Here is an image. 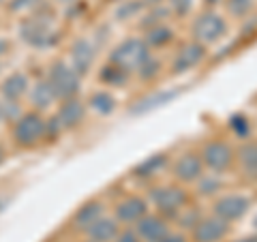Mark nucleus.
<instances>
[{
    "mask_svg": "<svg viewBox=\"0 0 257 242\" xmlns=\"http://www.w3.org/2000/svg\"><path fill=\"white\" fill-rule=\"evenodd\" d=\"M101 216H103V204L96 199H90V201H84V204L77 208L71 223H73L75 229L86 231L96 219H101Z\"/></svg>",
    "mask_w": 257,
    "mask_h": 242,
    "instance_id": "18",
    "label": "nucleus"
},
{
    "mask_svg": "<svg viewBox=\"0 0 257 242\" xmlns=\"http://www.w3.org/2000/svg\"><path fill=\"white\" fill-rule=\"evenodd\" d=\"M167 165V155L165 152H157V155L148 157L146 161H142V163L133 169V176L135 178H155V176H159L161 172L165 169Z\"/></svg>",
    "mask_w": 257,
    "mask_h": 242,
    "instance_id": "21",
    "label": "nucleus"
},
{
    "mask_svg": "<svg viewBox=\"0 0 257 242\" xmlns=\"http://www.w3.org/2000/svg\"><path fill=\"white\" fill-rule=\"evenodd\" d=\"M152 58L150 47L146 45L144 39H124L120 41L109 54V64L116 67L124 73H133V71H140L144 64Z\"/></svg>",
    "mask_w": 257,
    "mask_h": 242,
    "instance_id": "2",
    "label": "nucleus"
},
{
    "mask_svg": "<svg viewBox=\"0 0 257 242\" xmlns=\"http://www.w3.org/2000/svg\"><path fill=\"white\" fill-rule=\"evenodd\" d=\"M116 216L114 219L122 225H135L140 219L148 214V201L140 195H126L124 199H120L114 208Z\"/></svg>",
    "mask_w": 257,
    "mask_h": 242,
    "instance_id": "13",
    "label": "nucleus"
},
{
    "mask_svg": "<svg viewBox=\"0 0 257 242\" xmlns=\"http://www.w3.org/2000/svg\"><path fill=\"white\" fill-rule=\"evenodd\" d=\"M28 92H30V79H28L26 73H22V71H15V73H11L3 82V88H0L3 99L13 101V103H18L20 99H24Z\"/></svg>",
    "mask_w": 257,
    "mask_h": 242,
    "instance_id": "17",
    "label": "nucleus"
},
{
    "mask_svg": "<svg viewBox=\"0 0 257 242\" xmlns=\"http://www.w3.org/2000/svg\"><path fill=\"white\" fill-rule=\"evenodd\" d=\"M22 116V111L18 107V103L13 101H7V99H0V123L9 120V123H15Z\"/></svg>",
    "mask_w": 257,
    "mask_h": 242,
    "instance_id": "27",
    "label": "nucleus"
},
{
    "mask_svg": "<svg viewBox=\"0 0 257 242\" xmlns=\"http://www.w3.org/2000/svg\"><path fill=\"white\" fill-rule=\"evenodd\" d=\"M20 37L32 47H50L56 41V32L47 18H28L22 22Z\"/></svg>",
    "mask_w": 257,
    "mask_h": 242,
    "instance_id": "8",
    "label": "nucleus"
},
{
    "mask_svg": "<svg viewBox=\"0 0 257 242\" xmlns=\"http://www.w3.org/2000/svg\"><path fill=\"white\" fill-rule=\"evenodd\" d=\"M94 56H96V50L88 39H77V41L71 45V67H73V71L79 77L86 75L88 71L92 69Z\"/></svg>",
    "mask_w": 257,
    "mask_h": 242,
    "instance_id": "15",
    "label": "nucleus"
},
{
    "mask_svg": "<svg viewBox=\"0 0 257 242\" xmlns=\"http://www.w3.org/2000/svg\"><path fill=\"white\" fill-rule=\"evenodd\" d=\"M216 3H221V0H206V5H216Z\"/></svg>",
    "mask_w": 257,
    "mask_h": 242,
    "instance_id": "39",
    "label": "nucleus"
},
{
    "mask_svg": "<svg viewBox=\"0 0 257 242\" xmlns=\"http://www.w3.org/2000/svg\"><path fill=\"white\" fill-rule=\"evenodd\" d=\"M135 3H138V0H133V5H124L122 7V9H118V18H124V15H133L135 11H138L140 9V5H135Z\"/></svg>",
    "mask_w": 257,
    "mask_h": 242,
    "instance_id": "34",
    "label": "nucleus"
},
{
    "mask_svg": "<svg viewBox=\"0 0 257 242\" xmlns=\"http://www.w3.org/2000/svg\"><path fill=\"white\" fill-rule=\"evenodd\" d=\"M84 118H86V103L79 96H73V99H67L60 103L54 120L60 131H71V129L82 125Z\"/></svg>",
    "mask_w": 257,
    "mask_h": 242,
    "instance_id": "11",
    "label": "nucleus"
},
{
    "mask_svg": "<svg viewBox=\"0 0 257 242\" xmlns=\"http://www.w3.org/2000/svg\"><path fill=\"white\" fill-rule=\"evenodd\" d=\"M225 7H227V11L234 15V18H246V15L253 11L255 0H227Z\"/></svg>",
    "mask_w": 257,
    "mask_h": 242,
    "instance_id": "26",
    "label": "nucleus"
},
{
    "mask_svg": "<svg viewBox=\"0 0 257 242\" xmlns=\"http://www.w3.org/2000/svg\"><path fill=\"white\" fill-rule=\"evenodd\" d=\"M114 242H142V238L138 236L135 229H120Z\"/></svg>",
    "mask_w": 257,
    "mask_h": 242,
    "instance_id": "32",
    "label": "nucleus"
},
{
    "mask_svg": "<svg viewBox=\"0 0 257 242\" xmlns=\"http://www.w3.org/2000/svg\"><path fill=\"white\" fill-rule=\"evenodd\" d=\"M238 242H257V233H255V236H248V238H242V240H238Z\"/></svg>",
    "mask_w": 257,
    "mask_h": 242,
    "instance_id": "36",
    "label": "nucleus"
},
{
    "mask_svg": "<svg viewBox=\"0 0 257 242\" xmlns=\"http://www.w3.org/2000/svg\"><path fill=\"white\" fill-rule=\"evenodd\" d=\"M229 129L234 131L238 137H246L251 133V125H248V120L244 116H234L229 120Z\"/></svg>",
    "mask_w": 257,
    "mask_h": 242,
    "instance_id": "29",
    "label": "nucleus"
},
{
    "mask_svg": "<svg viewBox=\"0 0 257 242\" xmlns=\"http://www.w3.org/2000/svg\"><path fill=\"white\" fill-rule=\"evenodd\" d=\"M118 231H120V223L116 219H111V216L103 214L84 233H86V240H90V242H114Z\"/></svg>",
    "mask_w": 257,
    "mask_h": 242,
    "instance_id": "16",
    "label": "nucleus"
},
{
    "mask_svg": "<svg viewBox=\"0 0 257 242\" xmlns=\"http://www.w3.org/2000/svg\"><path fill=\"white\" fill-rule=\"evenodd\" d=\"M126 77H128V75L124 73V71H120V69H116V67H111V64L103 69V73H101V79H103L105 84H109V86H120Z\"/></svg>",
    "mask_w": 257,
    "mask_h": 242,
    "instance_id": "28",
    "label": "nucleus"
},
{
    "mask_svg": "<svg viewBox=\"0 0 257 242\" xmlns=\"http://www.w3.org/2000/svg\"><path fill=\"white\" fill-rule=\"evenodd\" d=\"M193 5H195V0H170V7L178 15H187L193 9Z\"/></svg>",
    "mask_w": 257,
    "mask_h": 242,
    "instance_id": "31",
    "label": "nucleus"
},
{
    "mask_svg": "<svg viewBox=\"0 0 257 242\" xmlns=\"http://www.w3.org/2000/svg\"><path fill=\"white\" fill-rule=\"evenodd\" d=\"M229 233V223H225L219 216H202L195 227L191 229L193 242H223Z\"/></svg>",
    "mask_w": 257,
    "mask_h": 242,
    "instance_id": "9",
    "label": "nucleus"
},
{
    "mask_svg": "<svg viewBox=\"0 0 257 242\" xmlns=\"http://www.w3.org/2000/svg\"><path fill=\"white\" fill-rule=\"evenodd\" d=\"M204 58H206V45L197 43V41L184 43L172 60V73H176V75L187 73V71L195 69L197 64H202Z\"/></svg>",
    "mask_w": 257,
    "mask_h": 242,
    "instance_id": "12",
    "label": "nucleus"
},
{
    "mask_svg": "<svg viewBox=\"0 0 257 242\" xmlns=\"http://www.w3.org/2000/svg\"><path fill=\"white\" fill-rule=\"evenodd\" d=\"M248 208H251V199L246 195H242V193H227V195H221L219 199H214L212 214L231 225L240 221L242 216H246Z\"/></svg>",
    "mask_w": 257,
    "mask_h": 242,
    "instance_id": "7",
    "label": "nucleus"
},
{
    "mask_svg": "<svg viewBox=\"0 0 257 242\" xmlns=\"http://www.w3.org/2000/svg\"><path fill=\"white\" fill-rule=\"evenodd\" d=\"M86 242H90V240H86Z\"/></svg>",
    "mask_w": 257,
    "mask_h": 242,
    "instance_id": "40",
    "label": "nucleus"
},
{
    "mask_svg": "<svg viewBox=\"0 0 257 242\" xmlns=\"http://www.w3.org/2000/svg\"><path fill=\"white\" fill-rule=\"evenodd\" d=\"M150 199L155 208L159 210V214L167 216H178L189 204V195L182 187H176V184H167V187H157L150 191Z\"/></svg>",
    "mask_w": 257,
    "mask_h": 242,
    "instance_id": "5",
    "label": "nucleus"
},
{
    "mask_svg": "<svg viewBox=\"0 0 257 242\" xmlns=\"http://www.w3.org/2000/svg\"><path fill=\"white\" fill-rule=\"evenodd\" d=\"M39 3H41V0H11L9 9L11 11H24V9H30V7H35Z\"/></svg>",
    "mask_w": 257,
    "mask_h": 242,
    "instance_id": "33",
    "label": "nucleus"
},
{
    "mask_svg": "<svg viewBox=\"0 0 257 242\" xmlns=\"http://www.w3.org/2000/svg\"><path fill=\"white\" fill-rule=\"evenodd\" d=\"M56 131H60L56 120H45L41 111H26L13 123V142L20 148H35Z\"/></svg>",
    "mask_w": 257,
    "mask_h": 242,
    "instance_id": "1",
    "label": "nucleus"
},
{
    "mask_svg": "<svg viewBox=\"0 0 257 242\" xmlns=\"http://www.w3.org/2000/svg\"><path fill=\"white\" fill-rule=\"evenodd\" d=\"M176 90H165V92H157V94H152L148 96V99H142L140 103H135V107L131 109L133 114H144V111H152V109H157L161 105H167L172 99H176Z\"/></svg>",
    "mask_w": 257,
    "mask_h": 242,
    "instance_id": "24",
    "label": "nucleus"
},
{
    "mask_svg": "<svg viewBox=\"0 0 257 242\" xmlns=\"http://www.w3.org/2000/svg\"><path fill=\"white\" fill-rule=\"evenodd\" d=\"M197 189L202 195H216V193L223 189L221 174H204L202 178L197 180Z\"/></svg>",
    "mask_w": 257,
    "mask_h": 242,
    "instance_id": "25",
    "label": "nucleus"
},
{
    "mask_svg": "<svg viewBox=\"0 0 257 242\" xmlns=\"http://www.w3.org/2000/svg\"><path fill=\"white\" fill-rule=\"evenodd\" d=\"M5 157H7V155H5V148H3V146H0V165H3V163H5Z\"/></svg>",
    "mask_w": 257,
    "mask_h": 242,
    "instance_id": "37",
    "label": "nucleus"
},
{
    "mask_svg": "<svg viewBox=\"0 0 257 242\" xmlns=\"http://www.w3.org/2000/svg\"><path fill=\"white\" fill-rule=\"evenodd\" d=\"M236 161L244 178L257 180V142H244L236 150Z\"/></svg>",
    "mask_w": 257,
    "mask_h": 242,
    "instance_id": "19",
    "label": "nucleus"
},
{
    "mask_svg": "<svg viewBox=\"0 0 257 242\" xmlns=\"http://www.w3.org/2000/svg\"><path fill=\"white\" fill-rule=\"evenodd\" d=\"M5 52H7V43H5V41H0V56H3Z\"/></svg>",
    "mask_w": 257,
    "mask_h": 242,
    "instance_id": "38",
    "label": "nucleus"
},
{
    "mask_svg": "<svg viewBox=\"0 0 257 242\" xmlns=\"http://www.w3.org/2000/svg\"><path fill=\"white\" fill-rule=\"evenodd\" d=\"M159 71H161V62H159L157 58H150V60L138 71V75H140L142 79H155V77L159 75Z\"/></svg>",
    "mask_w": 257,
    "mask_h": 242,
    "instance_id": "30",
    "label": "nucleus"
},
{
    "mask_svg": "<svg viewBox=\"0 0 257 242\" xmlns=\"http://www.w3.org/2000/svg\"><path fill=\"white\" fill-rule=\"evenodd\" d=\"M47 82H50L52 90L56 94L58 101H67L73 99L79 94V88H82V77H79L73 67L62 60H56L50 67V73H47Z\"/></svg>",
    "mask_w": 257,
    "mask_h": 242,
    "instance_id": "3",
    "label": "nucleus"
},
{
    "mask_svg": "<svg viewBox=\"0 0 257 242\" xmlns=\"http://www.w3.org/2000/svg\"><path fill=\"white\" fill-rule=\"evenodd\" d=\"M159 242H187V238H184L182 233H174V231H170L165 238H161Z\"/></svg>",
    "mask_w": 257,
    "mask_h": 242,
    "instance_id": "35",
    "label": "nucleus"
},
{
    "mask_svg": "<svg viewBox=\"0 0 257 242\" xmlns=\"http://www.w3.org/2000/svg\"><path fill=\"white\" fill-rule=\"evenodd\" d=\"M88 105L99 116H109V114H114V109H116V96L107 90H96L90 94Z\"/></svg>",
    "mask_w": 257,
    "mask_h": 242,
    "instance_id": "22",
    "label": "nucleus"
},
{
    "mask_svg": "<svg viewBox=\"0 0 257 242\" xmlns=\"http://www.w3.org/2000/svg\"><path fill=\"white\" fill-rule=\"evenodd\" d=\"M30 101H32V105H35V111H45L47 107L52 105L54 101H58L56 99V94L52 90V86L47 79H39V82L30 88Z\"/></svg>",
    "mask_w": 257,
    "mask_h": 242,
    "instance_id": "20",
    "label": "nucleus"
},
{
    "mask_svg": "<svg viewBox=\"0 0 257 242\" xmlns=\"http://www.w3.org/2000/svg\"><path fill=\"white\" fill-rule=\"evenodd\" d=\"M199 157H202L206 169H210L212 174H223V172H227V169L234 165L236 150L223 140H210V142H206L202 146Z\"/></svg>",
    "mask_w": 257,
    "mask_h": 242,
    "instance_id": "6",
    "label": "nucleus"
},
{
    "mask_svg": "<svg viewBox=\"0 0 257 242\" xmlns=\"http://www.w3.org/2000/svg\"><path fill=\"white\" fill-rule=\"evenodd\" d=\"M191 35H193V41H197L202 45L216 43L227 35V22H225L223 15H219V13L204 11V13L197 15L195 22H193Z\"/></svg>",
    "mask_w": 257,
    "mask_h": 242,
    "instance_id": "4",
    "label": "nucleus"
},
{
    "mask_svg": "<svg viewBox=\"0 0 257 242\" xmlns=\"http://www.w3.org/2000/svg\"><path fill=\"white\" fill-rule=\"evenodd\" d=\"M133 229L138 231V236L142 238V242H159L161 238H165L170 233V223L163 214H152L148 212L144 219H140L133 225Z\"/></svg>",
    "mask_w": 257,
    "mask_h": 242,
    "instance_id": "14",
    "label": "nucleus"
},
{
    "mask_svg": "<svg viewBox=\"0 0 257 242\" xmlns=\"http://www.w3.org/2000/svg\"><path fill=\"white\" fill-rule=\"evenodd\" d=\"M204 161L202 157H199V152H184V155H180L178 159L174 161L172 165V174L174 178L178 182H197L199 178L204 176Z\"/></svg>",
    "mask_w": 257,
    "mask_h": 242,
    "instance_id": "10",
    "label": "nucleus"
},
{
    "mask_svg": "<svg viewBox=\"0 0 257 242\" xmlns=\"http://www.w3.org/2000/svg\"><path fill=\"white\" fill-rule=\"evenodd\" d=\"M172 39H174V32L167 24H155V26H150L146 30V35H144V41H146L148 47H163L170 43Z\"/></svg>",
    "mask_w": 257,
    "mask_h": 242,
    "instance_id": "23",
    "label": "nucleus"
}]
</instances>
